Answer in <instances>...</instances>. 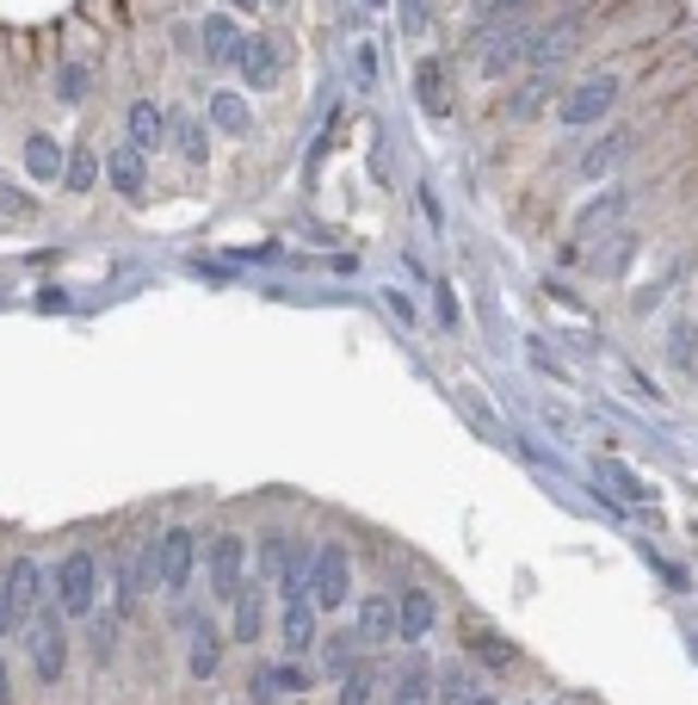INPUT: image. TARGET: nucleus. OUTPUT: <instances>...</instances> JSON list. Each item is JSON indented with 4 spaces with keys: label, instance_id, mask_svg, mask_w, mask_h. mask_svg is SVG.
Instances as JSON below:
<instances>
[{
    "label": "nucleus",
    "instance_id": "1",
    "mask_svg": "<svg viewBox=\"0 0 698 705\" xmlns=\"http://www.w3.org/2000/svg\"><path fill=\"white\" fill-rule=\"evenodd\" d=\"M99 600V563L94 551H69L57 563V607L69 612V619H87Z\"/></svg>",
    "mask_w": 698,
    "mask_h": 705
},
{
    "label": "nucleus",
    "instance_id": "2",
    "mask_svg": "<svg viewBox=\"0 0 698 705\" xmlns=\"http://www.w3.org/2000/svg\"><path fill=\"white\" fill-rule=\"evenodd\" d=\"M309 600H316L321 612H340L353 600V563H346L340 545H321V551L309 557Z\"/></svg>",
    "mask_w": 698,
    "mask_h": 705
},
{
    "label": "nucleus",
    "instance_id": "3",
    "mask_svg": "<svg viewBox=\"0 0 698 705\" xmlns=\"http://www.w3.org/2000/svg\"><path fill=\"white\" fill-rule=\"evenodd\" d=\"M149 557H155V588L180 594L192 582V563H198V538H192L186 526H168V533L149 545Z\"/></svg>",
    "mask_w": 698,
    "mask_h": 705
},
{
    "label": "nucleus",
    "instance_id": "4",
    "mask_svg": "<svg viewBox=\"0 0 698 705\" xmlns=\"http://www.w3.org/2000/svg\"><path fill=\"white\" fill-rule=\"evenodd\" d=\"M25 644H32V668H38V681H57L62 668H69V631H62L57 612H32L25 619Z\"/></svg>",
    "mask_w": 698,
    "mask_h": 705
},
{
    "label": "nucleus",
    "instance_id": "5",
    "mask_svg": "<svg viewBox=\"0 0 698 705\" xmlns=\"http://www.w3.org/2000/svg\"><path fill=\"white\" fill-rule=\"evenodd\" d=\"M612 106H619V81H612V75H587V81H575V87L563 94L556 118L581 131V124H600V118L612 112Z\"/></svg>",
    "mask_w": 698,
    "mask_h": 705
},
{
    "label": "nucleus",
    "instance_id": "6",
    "mask_svg": "<svg viewBox=\"0 0 698 705\" xmlns=\"http://www.w3.org/2000/svg\"><path fill=\"white\" fill-rule=\"evenodd\" d=\"M205 563H210V594H217V600H235V594L247 588V538H235V533L210 538Z\"/></svg>",
    "mask_w": 698,
    "mask_h": 705
},
{
    "label": "nucleus",
    "instance_id": "7",
    "mask_svg": "<svg viewBox=\"0 0 698 705\" xmlns=\"http://www.w3.org/2000/svg\"><path fill=\"white\" fill-rule=\"evenodd\" d=\"M235 69H242V81L254 87V94H266V87H279L284 81V57L272 38H247L242 57H235Z\"/></svg>",
    "mask_w": 698,
    "mask_h": 705
},
{
    "label": "nucleus",
    "instance_id": "8",
    "mask_svg": "<svg viewBox=\"0 0 698 705\" xmlns=\"http://www.w3.org/2000/svg\"><path fill=\"white\" fill-rule=\"evenodd\" d=\"M433 619H439V600L427 588H402V600H396V637H408V644H420L427 631H433Z\"/></svg>",
    "mask_w": 698,
    "mask_h": 705
},
{
    "label": "nucleus",
    "instance_id": "9",
    "mask_svg": "<svg viewBox=\"0 0 698 705\" xmlns=\"http://www.w3.org/2000/svg\"><path fill=\"white\" fill-rule=\"evenodd\" d=\"M0 582H7V594H13V607H20V619H32V612L44 607V570L32 563V557H13Z\"/></svg>",
    "mask_w": 698,
    "mask_h": 705
},
{
    "label": "nucleus",
    "instance_id": "10",
    "mask_svg": "<svg viewBox=\"0 0 698 705\" xmlns=\"http://www.w3.org/2000/svg\"><path fill=\"white\" fill-rule=\"evenodd\" d=\"M124 131H131L136 149L149 155V149H161V143H168V112H161L155 99H131V112H124Z\"/></svg>",
    "mask_w": 698,
    "mask_h": 705
},
{
    "label": "nucleus",
    "instance_id": "11",
    "mask_svg": "<svg viewBox=\"0 0 698 705\" xmlns=\"http://www.w3.org/2000/svg\"><path fill=\"white\" fill-rule=\"evenodd\" d=\"M106 180H112L124 198H136V192L149 186V168H143V149L136 143H124V149H106Z\"/></svg>",
    "mask_w": 698,
    "mask_h": 705
},
{
    "label": "nucleus",
    "instance_id": "12",
    "mask_svg": "<svg viewBox=\"0 0 698 705\" xmlns=\"http://www.w3.org/2000/svg\"><path fill=\"white\" fill-rule=\"evenodd\" d=\"M396 637V600L390 594H365L359 600V644H390Z\"/></svg>",
    "mask_w": 698,
    "mask_h": 705
},
{
    "label": "nucleus",
    "instance_id": "13",
    "mask_svg": "<svg viewBox=\"0 0 698 705\" xmlns=\"http://www.w3.org/2000/svg\"><path fill=\"white\" fill-rule=\"evenodd\" d=\"M309 644H316V600H309V594H297V600H284V649H291V656H303Z\"/></svg>",
    "mask_w": 698,
    "mask_h": 705
},
{
    "label": "nucleus",
    "instance_id": "14",
    "mask_svg": "<svg viewBox=\"0 0 698 705\" xmlns=\"http://www.w3.org/2000/svg\"><path fill=\"white\" fill-rule=\"evenodd\" d=\"M390 705H433V668L420 663V656H408V663H402Z\"/></svg>",
    "mask_w": 698,
    "mask_h": 705
},
{
    "label": "nucleus",
    "instance_id": "15",
    "mask_svg": "<svg viewBox=\"0 0 698 705\" xmlns=\"http://www.w3.org/2000/svg\"><path fill=\"white\" fill-rule=\"evenodd\" d=\"M550 94H556V75H550V69H531V81L519 87V94H513L507 118H513V124H526V118H538V112H544V99H550Z\"/></svg>",
    "mask_w": 698,
    "mask_h": 705
},
{
    "label": "nucleus",
    "instance_id": "16",
    "mask_svg": "<svg viewBox=\"0 0 698 705\" xmlns=\"http://www.w3.org/2000/svg\"><path fill=\"white\" fill-rule=\"evenodd\" d=\"M168 143H173V155H180V161H192V168L210 155V149H205V124H198L192 112H173V118H168Z\"/></svg>",
    "mask_w": 698,
    "mask_h": 705
},
{
    "label": "nucleus",
    "instance_id": "17",
    "mask_svg": "<svg viewBox=\"0 0 698 705\" xmlns=\"http://www.w3.org/2000/svg\"><path fill=\"white\" fill-rule=\"evenodd\" d=\"M198 38H205V62H235V57H242V44H247L242 32H235V25L223 20V13H210Z\"/></svg>",
    "mask_w": 698,
    "mask_h": 705
},
{
    "label": "nucleus",
    "instance_id": "18",
    "mask_svg": "<svg viewBox=\"0 0 698 705\" xmlns=\"http://www.w3.org/2000/svg\"><path fill=\"white\" fill-rule=\"evenodd\" d=\"M210 124H217L223 136H247L254 131V112H247L242 94H210Z\"/></svg>",
    "mask_w": 698,
    "mask_h": 705
},
{
    "label": "nucleus",
    "instance_id": "19",
    "mask_svg": "<svg viewBox=\"0 0 698 705\" xmlns=\"http://www.w3.org/2000/svg\"><path fill=\"white\" fill-rule=\"evenodd\" d=\"M69 168V155L57 149V136H25V173L32 180H57Z\"/></svg>",
    "mask_w": 698,
    "mask_h": 705
},
{
    "label": "nucleus",
    "instance_id": "20",
    "mask_svg": "<svg viewBox=\"0 0 698 705\" xmlns=\"http://www.w3.org/2000/svg\"><path fill=\"white\" fill-rule=\"evenodd\" d=\"M217 663H223V637H217V625H192V656H186V668L205 681V674H217Z\"/></svg>",
    "mask_w": 698,
    "mask_h": 705
},
{
    "label": "nucleus",
    "instance_id": "21",
    "mask_svg": "<svg viewBox=\"0 0 698 705\" xmlns=\"http://www.w3.org/2000/svg\"><path fill=\"white\" fill-rule=\"evenodd\" d=\"M624 149H630V136H624V131L600 136V143H593V149L581 155V173H587V180H600V173H612V168L624 161Z\"/></svg>",
    "mask_w": 698,
    "mask_h": 705
},
{
    "label": "nucleus",
    "instance_id": "22",
    "mask_svg": "<svg viewBox=\"0 0 698 705\" xmlns=\"http://www.w3.org/2000/svg\"><path fill=\"white\" fill-rule=\"evenodd\" d=\"M260 625H266L260 588H242V594H235V637H242V644H254V637H260Z\"/></svg>",
    "mask_w": 698,
    "mask_h": 705
},
{
    "label": "nucleus",
    "instance_id": "23",
    "mask_svg": "<svg viewBox=\"0 0 698 705\" xmlns=\"http://www.w3.org/2000/svg\"><path fill=\"white\" fill-rule=\"evenodd\" d=\"M371 693H378V674H371V663H353L346 674H340V705H371Z\"/></svg>",
    "mask_w": 698,
    "mask_h": 705
},
{
    "label": "nucleus",
    "instance_id": "24",
    "mask_svg": "<svg viewBox=\"0 0 698 705\" xmlns=\"http://www.w3.org/2000/svg\"><path fill=\"white\" fill-rule=\"evenodd\" d=\"M476 693H482V686L470 681V668H445V674H439V705H470Z\"/></svg>",
    "mask_w": 698,
    "mask_h": 705
},
{
    "label": "nucleus",
    "instance_id": "25",
    "mask_svg": "<svg viewBox=\"0 0 698 705\" xmlns=\"http://www.w3.org/2000/svg\"><path fill=\"white\" fill-rule=\"evenodd\" d=\"M99 168H106V161H99L94 149H75V155H69V168H62V180H69L75 192H87L99 180Z\"/></svg>",
    "mask_w": 698,
    "mask_h": 705
},
{
    "label": "nucleus",
    "instance_id": "26",
    "mask_svg": "<svg viewBox=\"0 0 698 705\" xmlns=\"http://www.w3.org/2000/svg\"><path fill=\"white\" fill-rule=\"evenodd\" d=\"M470 649H476V663H489V668L513 663V644L507 637H494V631H470Z\"/></svg>",
    "mask_w": 698,
    "mask_h": 705
},
{
    "label": "nucleus",
    "instance_id": "27",
    "mask_svg": "<svg viewBox=\"0 0 698 705\" xmlns=\"http://www.w3.org/2000/svg\"><path fill=\"white\" fill-rule=\"evenodd\" d=\"M531 0H470V13H476V25H494V20H519Z\"/></svg>",
    "mask_w": 698,
    "mask_h": 705
},
{
    "label": "nucleus",
    "instance_id": "28",
    "mask_svg": "<svg viewBox=\"0 0 698 705\" xmlns=\"http://www.w3.org/2000/svg\"><path fill=\"white\" fill-rule=\"evenodd\" d=\"M353 663H359V644H353V637H328V649H321V668H328V674H346Z\"/></svg>",
    "mask_w": 698,
    "mask_h": 705
},
{
    "label": "nucleus",
    "instance_id": "29",
    "mask_svg": "<svg viewBox=\"0 0 698 705\" xmlns=\"http://www.w3.org/2000/svg\"><path fill=\"white\" fill-rule=\"evenodd\" d=\"M600 477L612 483V489H619L624 501H649V489H642V483L630 477V471H619V464H600Z\"/></svg>",
    "mask_w": 698,
    "mask_h": 705
},
{
    "label": "nucleus",
    "instance_id": "30",
    "mask_svg": "<svg viewBox=\"0 0 698 705\" xmlns=\"http://www.w3.org/2000/svg\"><path fill=\"white\" fill-rule=\"evenodd\" d=\"M619 210H624V198H619V192H605V198H593V210L581 217V235H587V229H600V223H612Z\"/></svg>",
    "mask_w": 698,
    "mask_h": 705
},
{
    "label": "nucleus",
    "instance_id": "31",
    "mask_svg": "<svg viewBox=\"0 0 698 705\" xmlns=\"http://www.w3.org/2000/svg\"><path fill=\"white\" fill-rule=\"evenodd\" d=\"M0 217H13V223H25V217H32V198H25L20 186H0Z\"/></svg>",
    "mask_w": 698,
    "mask_h": 705
},
{
    "label": "nucleus",
    "instance_id": "32",
    "mask_svg": "<svg viewBox=\"0 0 698 705\" xmlns=\"http://www.w3.org/2000/svg\"><path fill=\"white\" fill-rule=\"evenodd\" d=\"M25 619H20V607H13V594H7V582H0V637H7V631H20Z\"/></svg>",
    "mask_w": 698,
    "mask_h": 705
},
{
    "label": "nucleus",
    "instance_id": "33",
    "mask_svg": "<svg viewBox=\"0 0 698 705\" xmlns=\"http://www.w3.org/2000/svg\"><path fill=\"white\" fill-rule=\"evenodd\" d=\"M112 644H118V625H112V619H99V625H94V656H99V663L112 656Z\"/></svg>",
    "mask_w": 698,
    "mask_h": 705
},
{
    "label": "nucleus",
    "instance_id": "34",
    "mask_svg": "<svg viewBox=\"0 0 698 705\" xmlns=\"http://www.w3.org/2000/svg\"><path fill=\"white\" fill-rule=\"evenodd\" d=\"M57 87H62V99H81V87H87V75H81V69H62V75H57Z\"/></svg>",
    "mask_w": 698,
    "mask_h": 705
},
{
    "label": "nucleus",
    "instance_id": "35",
    "mask_svg": "<svg viewBox=\"0 0 698 705\" xmlns=\"http://www.w3.org/2000/svg\"><path fill=\"white\" fill-rule=\"evenodd\" d=\"M420 94H427V106H433V112H439V69H433V62L420 69Z\"/></svg>",
    "mask_w": 698,
    "mask_h": 705
},
{
    "label": "nucleus",
    "instance_id": "36",
    "mask_svg": "<svg viewBox=\"0 0 698 705\" xmlns=\"http://www.w3.org/2000/svg\"><path fill=\"white\" fill-rule=\"evenodd\" d=\"M272 681H279V686H291V693H303V686H309V668H279Z\"/></svg>",
    "mask_w": 698,
    "mask_h": 705
},
{
    "label": "nucleus",
    "instance_id": "37",
    "mask_svg": "<svg viewBox=\"0 0 698 705\" xmlns=\"http://www.w3.org/2000/svg\"><path fill=\"white\" fill-rule=\"evenodd\" d=\"M686 347H693V323L674 328V360H679V365H686Z\"/></svg>",
    "mask_w": 698,
    "mask_h": 705
},
{
    "label": "nucleus",
    "instance_id": "38",
    "mask_svg": "<svg viewBox=\"0 0 698 705\" xmlns=\"http://www.w3.org/2000/svg\"><path fill=\"white\" fill-rule=\"evenodd\" d=\"M0 705H13V674H7V656H0Z\"/></svg>",
    "mask_w": 698,
    "mask_h": 705
},
{
    "label": "nucleus",
    "instance_id": "39",
    "mask_svg": "<svg viewBox=\"0 0 698 705\" xmlns=\"http://www.w3.org/2000/svg\"><path fill=\"white\" fill-rule=\"evenodd\" d=\"M470 705H494V700H489V693H476V700H470Z\"/></svg>",
    "mask_w": 698,
    "mask_h": 705
},
{
    "label": "nucleus",
    "instance_id": "40",
    "mask_svg": "<svg viewBox=\"0 0 698 705\" xmlns=\"http://www.w3.org/2000/svg\"><path fill=\"white\" fill-rule=\"evenodd\" d=\"M235 7H260V0H235Z\"/></svg>",
    "mask_w": 698,
    "mask_h": 705
}]
</instances>
